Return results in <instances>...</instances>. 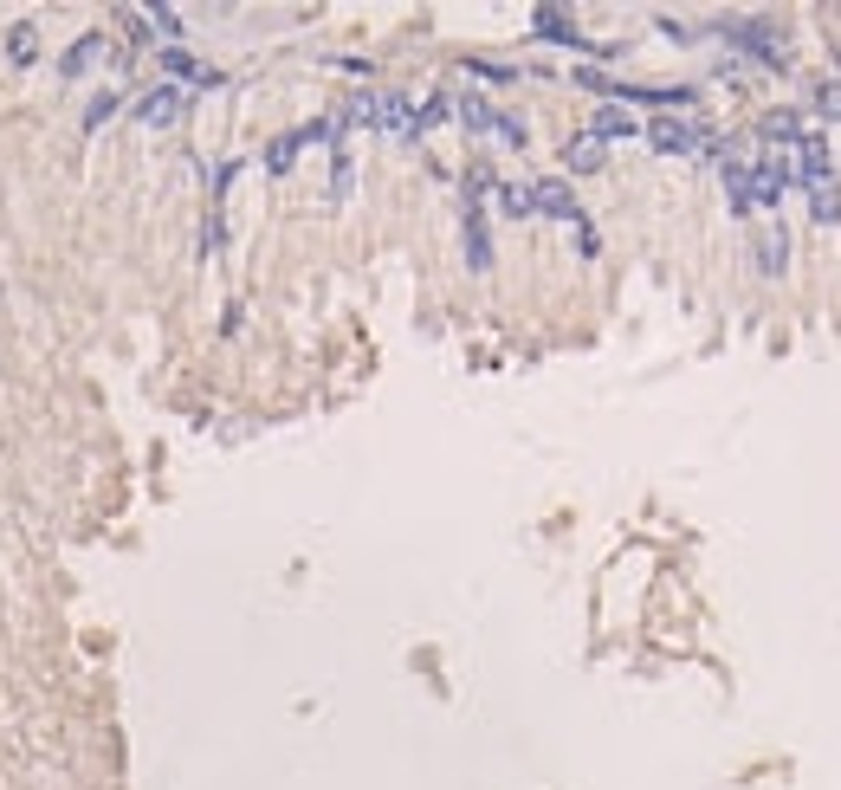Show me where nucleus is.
Masks as SVG:
<instances>
[{"mask_svg":"<svg viewBox=\"0 0 841 790\" xmlns=\"http://www.w3.org/2000/svg\"><path fill=\"white\" fill-rule=\"evenodd\" d=\"M783 162L777 156H744V162H725V195H732L738 214H757V208H777L783 201Z\"/></svg>","mask_w":841,"mask_h":790,"instance_id":"obj_1","label":"nucleus"},{"mask_svg":"<svg viewBox=\"0 0 841 790\" xmlns=\"http://www.w3.org/2000/svg\"><path fill=\"white\" fill-rule=\"evenodd\" d=\"M719 39L744 46L751 59H764L770 72H783V65H790V39H783V26H777V20H725V26H719Z\"/></svg>","mask_w":841,"mask_h":790,"instance_id":"obj_2","label":"nucleus"},{"mask_svg":"<svg viewBox=\"0 0 841 790\" xmlns=\"http://www.w3.org/2000/svg\"><path fill=\"white\" fill-rule=\"evenodd\" d=\"M641 136L654 149H667V156H699V149H712V130L693 124V117H654V124H641Z\"/></svg>","mask_w":841,"mask_h":790,"instance_id":"obj_3","label":"nucleus"},{"mask_svg":"<svg viewBox=\"0 0 841 790\" xmlns=\"http://www.w3.org/2000/svg\"><path fill=\"white\" fill-rule=\"evenodd\" d=\"M531 214H550V221H583V208H576V188L570 182H557V175H550V182H531Z\"/></svg>","mask_w":841,"mask_h":790,"instance_id":"obj_4","label":"nucleus"},{"mask_svg":"<svg viewBox=\"0 0 841 790\" xmlns=\"http://www.w3.org/2000/svg\"><path fill=\"white\" fill-rule=\"evenodd\" d=\"M182 91H175V85H156V91H143V98H136V124H143V130H169L175 124V117H182Z\"/></svg>","mask_w":841,"mask_h":790,"instance_id":"obj_5","label":"nucleus"},{"mask_svg":"<svg viewBox=\"0 0 841 790\" xmlns=\"http://www.w3.org/2000/svg\"><path fill=\"white\" fill-rule=\"evenodd\" d=\"M376 130H389V136H421V130H415V98H408V91H376Z\"/></svg>","mask_w":841,"mask_h":790,"instance_id":"obj_6","label":"nucleus"},{"mask_svg":"<svg viewBox=\"0 0 841 790\" xmlns=\"http://www.w3.org/2000/svg\"><path fill=\"white\" fill-rule=\"evenodd\" d=\"M531 33H537V39H550V46H589L563 7H537V13H531Z\"/></svg>","mask_w":841,"mask_h":790,"instance_id":"obj_7","label":"nucleus"},{"mask_svg":"<svg viewBox=\"0 0 841 790\" xmlns=\"http://www.w3.org/2000/svg\"><path fill=\"white\" fill-rule=\"evenodd\" d=\"M783 266H790V234L770 221L764 234H757V272H764V279H783Z\"/></svg>","mask_w":841,"mask_h":790,"instance_id":"obj_8","label":"nucleus"},{"mask_svg":"<svg viewBox=\"0 0 841 790\" xmlns=\"http://www.w3.org/2000/svg\"><path fill=\"white\" fill-rule=\"evenodd\" d=\"M809 214H816V227H841V182L835 175H822V182L809 188Z\"/></svg>","mask_w":841,"mask_h":790,"instance_id":"obj_9","label":"nucleus"},{"mask_svg":"<svg viewBox=\"0 0 841 790\" xmlns=\"http://www.w3.org/2000/svg\"><path fill=\"white\" fill-rule=\"evenodd\" d=\"M162 65H169V72H175V78H188V85H201V91H214V85H227V78H220V72H214V65H201V59H188V52H175V46H169V52H162Z\"/></svg>","mask_w":841,"mask_h":790,"instance_id":"obj_10","label":"nucleus"},{"mask_svg":"<svg viewBox=\"0 0 841 790\" xmlns=\"http://www.w3.org/2000/svg\"><path fill=\"white\" fill-rule=\"evenodd\" d=\"M466 266H473V272L492 266V234H486V214H479V208H466Z\"/></svg>","mask_w":841,"mask_h":790,"instance_id":"obj_11","label":"nucleus"},{"mask_svg":"<svg viewBox=\"0 0 841 790\" xmlns=\"http://www.w3.org/2000/svg\"><path fill=\"white\" fill-rule=\"evenodd\" d=\"M98 59H104V33H85V39H78V46L59 59V78H85Z\"/></svg>","mask_w":841,"mask_h":790,"instance_id":"obj_12","label":"nucleus"},{"mask_svg":"<svg viewBox=\"0 0 841 790\" xmlns=\"http://www.w3.org/2000/svg\"><path fill=\"white\" fill-rule=\"evenodd\" d=\"M589 136L609 149V143H622V136H641V124H634L628 111H596V117H589Z\"/></svg>","mask_w":841,"mask_h":790,"instance_id":"obj_13","label":"nucleus"},{"mask_svg":"<svg viewBox=\"0 0 841 790\" xmlns=\"http://www.w3.org/2000/svg\"><path fill=\"white\" fill-rule=\"evenodd\" d=\"M563 162H570L576 175H596L602 162H609V149H602L596 136H570V149H563Z\"/></svg>","mask_w":841,"mask_h":790,"instance_id":"obj_14","label":"nucleus"},{"mask_svg":"<svg viewBox=\"0 0 841 790\" xmlns=\"http://www.w3.org/2000/svg\"><path fill=\"white\" fill-rule=\"evenodd\" d=\"M447 117H453V98H447V91H427V98H415V130H421V136L440 130Z\"/></svg>","mask_w":841,"mask_h":790,"instance_id":"obj_15","label":"nucleus"},{"mask_svg":"<svg viewBox=\"0 0 841 790\" xmlns=\"http://www.w3.org/2000/svg\"><path fill=\"white\" fill-rule=\"evenodd\" d=\"M298 156H305V130H292V136H272V149H266V169H272V175H285Z\"/></svg>","mask_w":841,"mask_h":790,"instance_id":"obj_16","label":"nucleus"},{"mask_svg":"<svg viewBox=\"0 0 841 790\" xmlns=\"http://www.w3.org/2000/svg\"><path fill=\"white\" fill-rule=\"evenodd\" d=\"M809 111H816V117H835V124H841V78H822V85H809Z\"/></svg>","mask_w":841,"mask_h":790,"instance_id":"obj_17","label":"nucleus"},{"mask_svg":"<svg viewBox=\"0 0 841 790\" xmlns=\"http://www.w3.org/2000/svg\"><path fill=\"white\" fill-rule=\"evenodd\" d=\"M492 201H499V214H512V221H525V214H531V188L525 182H499V195H492Z\"/></svg>","mask_w":841,"mask_h":790,"instance_id":"obj_18","label":"nucleus"},{"mask_svg":"<svg viewBox=\"0 0 841 790\" xmlns=\"http://www.w3.org/2000/svg\"><path fill=\"white\" fill-rule=\"evenodd\" d=\"M33 52H39V33H33V26L20 20V26H13V33H7V59H13V65H26V59H33Z\"/></svg>","mask_w":841,"mask_h":790,"instance_id":"obj_19","label":"nucleus"},{"mask_svg":"<svg viewBox=\"0 0 841 790\" xmlns=\"http://www.w3.org/2000/svg\"><path fill=\"white\" fill-rule=\"evenodd\" d=\"M466 72L486 78V85H512V78H525V72H512V65H492V59H466Z\"/></svg>","mask_w":841,"mask_h":790,"instance_id":"obj_20","label":"nucleus"},{"mask_svg":"<svg viewBox=\"0 0 841 790\" xmlns=\"http://www.w3.org/2000/svg\"><path fill=\"white\" fill-rule=\"evenodd\" d=\"M110 111H117V91L91 98V111H85V130H104V124H110Z\"/></svg>","mask_w":841,"mask_h":790,"instance_id":"obj_21","label":"nucleus"}]
</instances>
